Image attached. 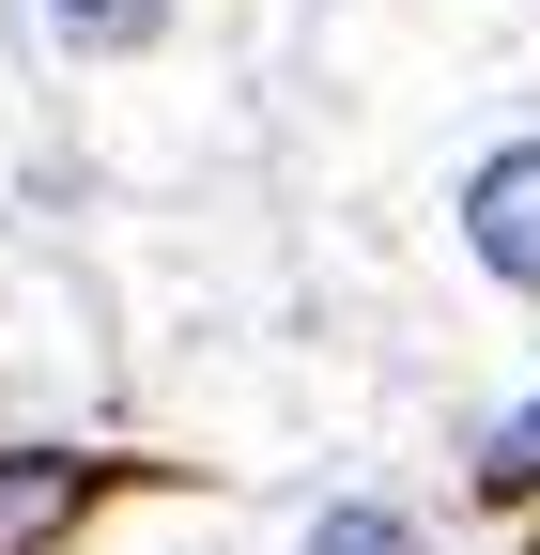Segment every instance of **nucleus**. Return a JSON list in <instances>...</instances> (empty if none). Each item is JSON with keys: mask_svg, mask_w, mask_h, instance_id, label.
I'll list each match as a JSON object with an SVG mask.
<instances>
[{"mask_svg": "<svg viewBox=\"0 0 540 555\" xmlns=\"http://www.w3.org/2000/svg\"><path fill=\"white\" fill-rule=\"evenodd\" d=\"M417 217H433V247L463 262V294H479V309H525V324H540V78L494 93V108L433 155Z\"/></svg>", "mask_w": 540, "mask_h": 555, "instance_id": "f257e3e1", "label": "nucleus"}, {"mask_svg": "<svg viewBox=\"0 0 540 555\" xmlns=\"http://www.w3.org/2000/svg\"><path fill=\"white\" fill-rule=\"evenodd\" d=\"M201 16L217 0H16V47L62 93H140V78H185Z\"/></svg>", "mask_w": 540, "mask_h": 555, "instance_id": "f03ea898", "label": "nucleus"}, {"mask_svg": "<svg viewBox=\"0 0 540 555\" xmlns=\"http://www.w3.org/2000/svg\"><path fill=\"white\" fill-rule=\"evenodd\" d=\"M108 494V463L93 448H62V433H16L0 448V555H47V540H78V509Z\"/></svg>", "mask_w": 540, "mask_h": 555, "instance_id": "7ed1b4c3", "label": "nucleus"}, {"mask_svg": "<svg viewBox=\"0 0 540 555\" xmlns=\"http://www.w3.org/2000/svg\"><path fill=\"white\" fill-rule=\"evenodd\" d=\"M262 555H448V540L401 509L386 478H324V494H294V509H279V540H262Z\"/></svg>", "mask_w": 540, "mask_h": 555, "instance_id": "20e7f679", "label": "nucleus"}, {"mask_svg": "<svg viewBox=\"0 0 540 555\" xmlns=\"http://www.w3.org/2000/svg\"><path fill=\"white\" fill-rule=\"evenodd\" d=\"M463 478H479V509H540V386L479 416V448H463Z\"/></svg>", "mask_w": 540, "mask_h": 555, "instance_id": "39448f33", "label": "nucleus"}]
</instances>
